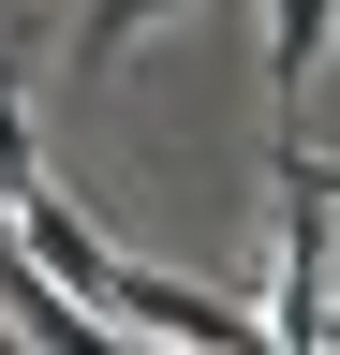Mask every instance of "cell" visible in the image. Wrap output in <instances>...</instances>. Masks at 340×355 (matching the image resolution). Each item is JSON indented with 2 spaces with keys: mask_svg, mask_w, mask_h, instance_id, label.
<instances>
[{
  "mask_svg": "<svg viewBox=\"0 0 340 355\" xmlns=\"http://www.w3.org/2000/svg\"><path fill=\"white\" fill-rule=\"evenodd\" d=\"M325 30H340V0H267V104H281V148H296V89H311Z\"/></svg>",
  "mask_w": 340,
  "mask_h": 355,
  "instance_id": "1",
  "label": "cell"
},
{
  "mask_svg": "<svg viewBox=\"0 0 340 355\" xmlns=\"http://www.w3.org/2000/svg\"><path fill=\"white\" fill-rule=\"evenodd\" d=\"M134 15H148V0H89V30H74V74H104L118 44H134Z\"/></svg>",
  "mask_w": 340,
  "mask_h": 355,
  "instance_id": "2",
  "label": "cell"
},
{
  "mask_svg": "<svg viewBox=\"0 0 340 355\" xmlns=\"http://www.w3.org/2000/svg\"><path fill=\"white\" fill-rule=\"evenodd\" d=\"M325 193H340V163H325Z\"/></svg>",
  "mask_w": 340,
  "mask_h": 355,
  "instance_id": "3",
  "label": "cell"
},
{
  "mask_svg": "<svg viewBox=\"0 0 340 355\" xmlns=\"http://www.w3.org/2000/svg\"><path fill=\"white\" fill-rule=\"evenodd\" d=\"M325 355H340V340H325Z\"/></svg>",
  "mask_w": 340,
  "mask_h": 355,
  "instance_id": "4",
  "label": "cell"
},
{
  "mask_svg": "<svg viewBox=\"0 0 340 355\" xmlns=\"http://www.w3.org/2000/svg\"><path fill=\"white\" fill-rule=\"evenodd\" d=\"M134 355H148V340H134Z\"/></svg>",
  "mask_w": 340,
  "mask_h": 355,
  "instance_id": "5",
  "label": "cell"
}]
</instances>
